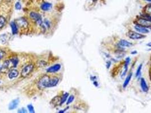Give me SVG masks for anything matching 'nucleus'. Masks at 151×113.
<instances>
[{
    "label": "nucleus",
    "mask_w": 151,
    "mask_h": 113,
    "mask_svg": "<svg viewBox=\"0 0 151 113\" xmlns=\"http://www.w3.org/2000/svg\"><path fill=\"white\" fill-rule=\"evenodd\" d=\"M50 77L48 76H44L39 80L38 83V87L40 89H43L48 88V85L49 80Z\"/></svg>",
    "instance_id": "nucleus-1"
},
{
    "label": "nucleus",
    "mask_w": 151,
    "mask_h": 113,
    "mask_svg": "<svg viewBox=\"0 0 151 113\" xmlns=\"http://www.w3.org/2000/svg\"><path fill=\"white\" fill-rule=\"evenodd\" d=\"M30 18L35 20L39 25H43V21H42V18L41 15L35 12H31L30 14Z\"/></svg>",
    "instance_id": "nucleus-2"
},
{
    "label": "nucleus",
    "mask_w": 151,
    "mask_h": 113,
    "mask_svg": "<svg viewBox=\"0 0 151 113\" xmlns=\"http://www.w3.org/2000/svg\"><path fill=\"white\" fill-rule=\"evenodd\" d=\"M128 36L129 38L133 40H139L142 39L145 37V36L140 34L135 31H129L128 33Z\"/></svg>",
    "instance_id": "nucleus-3"
},
{
    "label": "nucleus",
    "mask_w": 151,
    "mask_h": 113,
    "mask_svg": "<svg viewBox=\"0 0 151 113\" xmlns=\"http://www.w3.org/2000/svg\"><path fill=\"white\" fill-rule=\"evenodd\" d=\"M34 69V66L33 65H29L26 66V67H24L22 71V73H21V75L23 77H25L27 76H28L31 73V71L33 70Z\"/></svg>",
    "instance_id": "nucleus-4"
},
{
    "label": "nucleus",
    "mask_w": 151,
    "mask_h": 113,
    "mask_svg": "<svg viewBox=\"0 0 151 113\" xmlns=\"http://www.w3.org/2000/svg\"><path fill=\"white\" fill-rule=\"evenodd\" d=\"M138 24L141 25L142 26L145 27H148L151 26V22L148 20L145 19V18H140L137 20Z\"/></svg>",
    "instance_id": "nucleus-5"
},
{
    "label": "nucleus",
    "mask_w": 151,
    "mask_h": 113,
    "mask_svg": "<svg viewBox=\"0 0 151 113\" xmlns=\"http://www.w3.org/2000/svg\"><path fill=\"white\" fill-rule=\"evenodd\" d=\"M135 29L141 33H149V30L145 27L139 24H136L135 26Z\"/></svg>",
    "instance_id": "nucleus-6"
},
{
    "label": "nucleus",
    "mask_w": 151,
    "mask_h": 113,
    "mask_svg": "<svg viewBox=\"0 0 151 113\" xmlns=\"http://www.w3.org/2000/svg\"><path fill=\"white\" fill-rule=\"evenodd\" d=\"M59 81V79L58 77H52V78H50L49 80L48 88L52 87H55V86H56V85L58 84Z\"/></svg>",
    "instance_id": "nucleus-7"
},
{
    "label": "nucleus",
    "mask_w": 151,
    "mask_h": 113,
    "mask_svg": "<svg viewBox=\"0 0 151 113\" xmlns=\"http://www.w3.org/2000/svg\"><path fill=\"white\" fill-rule=\"evenodd\" d=\"M19 99L17 98L15 100H13V101L10 103L9 106V109L10 110H12L15 109L17 107L18 105H19Z\"/></svg>",
    "instance_id": "nucleus-8"
},
{
    "label": "nucleus",
    "mask_w": 151,
    "mask_h": 113,
    "mask_svg": "<svg viewBox=\"0 0 151 113\" xmlns=\"http://www.w3.org/2000/svg\"><path fill=\"white\" fill-rule=\"evenodd\" d=\"M61 69V65L60 64H56L49 67L47 70L48 73H55V72L58 71Z\"/></svg>",
    "instance_id": "nucleus-9"
},
{
    "label": "nucleus",
    "mask_w": 151,
    "mask_h": 113,
    "mask_svg": "<svg viewBox=\"0 0 151 113\" xmlns=\"http://www.w3.org/2000/svg\"><path fill=\"white\" fill-rule=\"evenodd\" d=\"M52 5L51 3L47 2H43L40 6L41 9L45 11L49 10L52 8Z\"/></svg>",
    "instance_id": "nucleus-10"
},
{
    "label": "nucleus",
    "mask_w": 151,
    "mask_h": 113,
    "mask_svg": "<svg viewBox=\"0 0 151 113\" xmlns=\"http://www.w3.org/2000/svg\"><path fill=\"white\" fill-rule=\"evenodd\" d=\"M140 86L141 88H142V91L144 92H147L148 91V85L147 84L146 81H145V79L144 78H142L140 80Z\"/></svg>",
    "instance_id": "nucleus-11"
},
{
    "label": "nucleus",
    "mask_w": 151,
    "mask_h": 113,
    "mask_svg": "<svg viewBox=\"0 0 151 113\" xmlns=\"http://www.w3.org/2000/svg\"><path fill=\"white\" fill-rule=\"evenodd\" d=\"M129 62H130V58L127 57L125 60V66H124V71L123 72V73H122V77H123L126 74L128 70V66L129 65Z\"/></svg>",
    "instance_id": "nucleus-12"
},
{
    "label": "nucleus",
    "mask_w": 151,
    "mask_h": 113,
    "mask_svg": "<svg viewBox=\"0 0 151 113\" xmlns=\"http://www.w3.org/2000/svg\"><path fill=\"white\" fill-rule=\"evenodd\" d=\"M119 44L123 47H130L132 45L130 42H128L125 40H121L119 41Z\"/></svg>",
    "instance_id": "nucleus-13"
},
{
    "label": "nucleus",
    "mask_w": 151,
    "mask_h": 113,
    "mask_svg": "<svg viewBox=\"0 0 151 113\" xmlns=\"http://www.w3.org/2000/svg\"><path fill=\"white\" fill-rule=\"evenodd\" d=\"M18 71L17 70H12L10 71L9 73V77L10 79H12L13 78H15V77H17L18 75Z\"/></svg>",
    "instance_id": "nucleus-14"
},
{
    "label": "nucleus",
    "mask_w": 151,
    "mask_h": 113,
    "mask_svg": "<svg viewBox=\"0 0 151 113\" xmlns=\"http://www.w3.org/2000/svg\"><path fill=\"white\" fill-rule=\"evenodd\" d=\"M10 26L11 28H12L13 34V35H16V34L18 33V28L17 26V24H15V23L14 22H11Z\"/></svg>",
    "instance_id": "nucleus-15"
},
{
    "label": "nucleus",
    "mask_w": 151,
    "mask_h": 113,
    "mask_svg": "<svg viewBox=\"0 0 151 113\" xmlns=\"http://www.w3.org/2000/svg\"><path fill=\"white\" fill-rule=\"evenodd\" d=\"M18 24L20 27H26L27 26V21L23 18H21V19H19L17 21Z\"/></svg>",
    "instance_id": "nucleus-16"
},
{
    "label": "nucleus",
    "mask_w": 151,
    "mask_h": 113,
    "mask_svg": "<svg viewBox=\"0 0 151 113\" xmlns=\"http://www.w3.org/2000/svg\"><path fill=\"white\" fill-rule=\"evenodd\" d=\"M131 77H132V73H130L127 76L126 79H125V82H124L123 85V88H125L128 85V84H129V81H130L131 79Z\"/></svg>",
    "instance_id": "nucleus-17"
},
{
    "label": "nucleus",
    "mask_w": 151,
    "mask_h": 113,
    "mask_svg": "<svg viewBox=\"0 0 151 113\" xmlns=\"http://www.w3.org/2000/svg\"><path fill=\"white\" fill-rule=\"evenodd\" d=\"M69 96V94L68 93H65V94H63L61 97V101H60V105L63 104L66 101V100H67L68 97Z\"/></svg>",
    "instance_id": "nucleus-18"
},
{
    "label": "nucleus",
    "mask_w": 151,
    "mask_h": 113,
    "mask_svg": "<svg viewBox=\"0 0 151 113\" xmlns=\"http://www.w3.org/2000/svg\"><path fill=\"white\" fill-rule=\"evenodd\" d=\"M8 40V36L6 34H3L0 36V41L2 44H5L7 42Z\"/></svg>",
    "instance_id": "nucleus-19"
},
{
    "label": "nucleus",
    "mask_w": 151,
    "mask_h": 113,
    "mask_svg": "<svg viewBox=\"0 0 151 113\" xmlns=\"http://www.w3.org/2000/svg\"><path fill=\"white\" fill-rule=\"evenodd\" d=\"M9 61H5L4 62L3 65L2 66V69H1V70H6L7 69H8V67H9Z\"/></svg>",
    "instance_id": "nucleus-20"
},
{
    "label": "nucleus",
    "mask_w": 151,
    "mask_h": 113,
    "mask_svg": "<svg viewBox=\"0 0 151 113\" xmlns=\"http://www.w3.org/2000/svg\"><path fill=\"white\" fill-rule=\"evenodd\" d=\"M6 23V19L4 16H0V28H2L5 25Z\"/></svg>",
    "instance_id": "nucleus-21"
},
{
    "label": "nucleus",
    "mask_w": 151,
    "mask_h": 113,
    "mask_svg": "<svg viewBox=\"0 0 151 113\" xmlns=\"http://www.w3.org/2000/svg\"><path fill=\"white\" fill-rule=\"evenodd\" d=\"M142 65L140 64L139 66V67H138V69H137L136 73V77H139L140 76V75H141V70H142Z\"/></svg>",
    "instance_id": "nucleus-22"
},
{
    "label": "nucleus",
    "mask_w": 151,
    "mask_h": 113,
    "mask_svg": "<svg viewBox=\"0 0 151 113\" xmlns=\"http://www.w3.org/2000/svg\"><path fill=\"white\" fill-rule=\"evenodd\" d=\"M10 61L12 62V63L13 64V66L14 67H16L17 66L18 63V59L17 58L14 57L13 58H12L10 60Z\"/></svg>",
    "instance_id": "nucleus-23"
},
{
    "label": "nucleus",
    "mask_w": 151,
    "mask_h": 113,
    "mask_svg": "<svg viewBox=\"0 0 151 113\" xmlns=\"http://www.w3.org/2000/svg\"><path fill=\"white\" fill-rule=\"evenodd\" d=\"M15 8L16 10H19L21 9L22 8V5H21V4L19 2H17L15 4Z\"/></svg>",
    "instance_id": "nucleus-24"
},
{
    "label": "nucleus",
    "mask_w": 151,
    "mask_h": 113,
    "mask_svg": "<svg viewBox=\"0 0 151 113\" xmlns=\"http://www.w3.org/2000/svg\"><path fill=\"white\" fill-rule=\"evenodd\" d=\"M27 108L28 109H29V111L30 113H35V111H34V107L32 105H29L27 106Z\"/></svg>",
    "instance_id": "nucleus-25"
},
{
    "label": "nucleus",
    "mask_w": 151,
    "mask_h": 113,
    "mask_svg": "<svg viewBox=\"0 0 151 113\" xmlns=\"http://www.w3.org/2000/svg\"><path fill=\"white\" fill-rule=\"evenodd\" d=\"M74 96H72V95L70 96L69 97L68 99V101H67V105H69V104H70V103L72 102L73 100H74Z\"/></svg>",
    "instance_id": "nucleus-26"
},
{
    "label": "nucleus",
    "mask_w": 151,
    "mask_h": 113,
    "mask_svg": "<svg viewBox=\"0 0 151 113\" xmlns=\"http://www.w3.org/2000/svg\"><path fill=\"white\" fill-rule=\"evenodd\" d=\"M145 11L148 14H151V5H148L145 8Z\"/></svg>",
    "instance_id": "nucleus-27"
},
{
    "label": "nucleus",
    "mask_w": 151,
    "mask_h": 113,
    "mask_svg": "<svg viewBox=\"0 0 151 113\" xmlns=\"http://www.w3.org/2000/svg\"><path fill=\"white\" fill-rule=\"evenodd\" d=\"M5 52H4V51H2V50H0V60L3 58L4 56H5Z\"/></svg>",
    "instance_id": "nucleus-28"
},
{
    "label": "nucleus",
    "mask_w": 151,
    "mask_h": 113,
    "mask_svg": "<svg viewBox=\"0 0 151 113\" xmlns=\"http://www.w3.org/2000/svg\"><path fill=\"white\" fill-rule=\"evenodd\" d=\"M142 18L148 20L150 21V22H151V16H150V15H143V16H142Z\"/></svg>",
    "instance_id": "nucleus-29"
},
{
    "label": "nucleus",
    "mask_w": 151,
    "mask_h": 113,
    "mask_svg": "<svg viewBox=\"0 0 151 113\" xmlns=\"http://www.w3.org/2000/svg\"><path fill=\"white\" fill-rule=\"evenodd\" d=\"M18 113H27V110L25 109V108H22L21 109H19V110H18Z\"/></svg>",
    "instance_id": "nucleus-30"
},
{
    "label": "nucleus",
    "mask_w": 151,
    "mask_h": 113,
    "mask_svg": "<svg viewBox=\"0 0 151 113\" xmlns=\"http://www.w3.org/2000/svg\"><path fill=\"white\" fill-rule=\"evenodd\" d=\"M44 23L48 27V28L50 27V23H49V22L48 20H46L44 21Z\"/></svg>",
    "instance_id": "nucleus-31"
},
{
    "label": "nucleus",
    "mask_w": 151,
    "mask_h": 113,
    "mask_svg": "<svg viewBox=\"0 0 151 113\" xmlns=\"http://www.w3.org/2000/svg\"><path fill=\"white\" fill-rule=\"evenodd\" d=\"M111 62L110 61H108L106 62V67L107 69H109L110 67L111 66Z\"/></svg>",
    "instance_id": "nucleus-32"
},
{
    "label": "nucleus",
    "mask_w": 151,
    "mask_h": 113,
    "mask_svg": "<svg viewBox=\"0 0 151 113\" xmlns=\"http://www.w3.org/2000/svg\"><path fill=\"white\" fill-rule=\"evenodd\" d=\"M93 84H94L96 87H98V82L96 81V80H95V81H93Z\"/></svg>",
    "instance_id": "nucleus-33"
},
{
    "label": "nucleus",
    "mask_w": 151,
    "mask_h": 113,
    "mask_svg": "<svg viewBox=\"0 0 151 113\" xmlns=\"http://www.w3.org/2000/svg\"><path fill=\"white\" fill-rule=\"evenodd\" d=\"M90 79H91V80H93V81H95L96 80V77L95 76H91Z\"/></svg>",
    "instance_id": "nucleus-34"
},
{
    "label": "nucleus",
    "mask_w": 151,
    "mask_h": 113,
    "mask_svg": "<svg viewBox=\"0 0 151 113\" xmlns=\"http://www.w3.org/2000/svg\"><path fill=\"white\" fill-rule=\"evenodd\" d=\"M68 109V107H67V108H66L65 109H64V110H61V111H59V113H64L65 111H66V110H67Z\"/></svg>",
    "instance_id": "nucleus-35"
},
{
    "label": "nucleus",
    "mask_w": 151,
    "mask_h": 113,
    "mask_svg": "<svg viewBox=\"0 0 151 113\" xmlns=\"http://www.w3.org/2000/svg\"><path fill=\"white\" fill-rule=\"evenodd\" d=\"M137 54L136 51H134V52H131V54Z\"/></svg>",
    "instance_id": "nucleus-36"
},
{
    "label": "nucleus",
    "mask_w": 151,
    "mask_h": 113,
    "mask_svg": "<svg viewBox=\"0 0 151 113\" xmlns=\"http://www.w3.org/2000/svg\"><path fill=\"white\" fill-rule=\"evenodd\" d=\"M147 45L148 46H149V47H151V42H149V43H148L147 44Z\"/></svg>",
    "instance_id": "nucleus-37"
},
{
    "label": "nucleus",
    "mask_w": 151,
    "mask_h": 113,
    "mask_svg": "<svg viewBox=\"0 0 151 113\" xmlns=\"http://www.w3.org/2000/svg\"><path fill=\"white\" fill-rule=\"evenodd\" d=\"M145 1H148V2H151V0H145Z\"/></svg>",
    "instance_id": "nucleus-38"
},
{
    "label": "nucleus",
    "mask_w": 151,
    "mask_h": 113,
    "mask_svg": "<svg viewBox=\"0 0 151 113\" xmlns=\"http://www.w3.org/2000/svg\"><path fill=\"white\" fill-rule=\"evenodd\" d=\"M1 69H2V66H1V65H0V71H1Z\"/></svg>",
    "instance_id": "nucleus-39"
},
{
    "label": "nucleus",
    "mask_w": 151,
    "mask_h": 113,
    "mask_svg": "<svg viewBox=\"0 0 151 113\" xmlns=\"http://www.w3.org/2000/svg\"><path fill=\"white\" fill-rule=\"evenodd\" d=\"M6 1H9V2H10V1H13V0H6Z\"/></svg>",
    "instance_id": "nucleus-40"
},
{
    "label": "nucleus",
    "mask_w": 151,
    "mask_h": 113,
    "mask_svg": "<svg viewBox=\"0 0 151 113\" xmlns=\"http://www.w3.org/2000/svg\"><path fill=\"white\" fill-rule=\"evenodd\" d=\"M93 1H94V2H96V1H97V0H93Z\"/></svg>",
    "instance_id": "nucleus-41"
},
{
    "label": "nucleus",
    "mask_w": 151,
    "mask_h": 113,
    "mask_svg": "<svg viewBox=\"0 0 151 113\" xmlns=\"http://www.w3.org/2000/svg\"><path fill=\"white\" fill-rule=\"evenodd\" d=\"M149 5H151V4H149Z\"/></svg>",
    "instance_id": "nucleus-42"
}]
</instances>
